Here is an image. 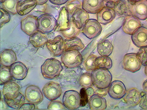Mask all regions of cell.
<instances>
[{"mask_svg":"<svg viewBox=\"0 0 147 110\" xmlns=\"http://www.w3.org/2000/svg\"><path fill=\"white\" fill-rule=\"evenodd\" d=\"M63 69L61 62L53 58L47 59L41 66L42 75L47 79L52 80L57 78Z\"/></svg>","mask_w":147,"mask_h":110,"instance_id":"6da1fadb","label":"cell"},{"mask_svg":"<svg viewBox=\"0 0 147 110\" xmlns=\"http://www.w3.org/2000/svg\"><path fill=\"white\" fill-rule=\"evenodd\" d=\"M93 86L98 89L107 88L112 80V76L108 69L96 68L91 73Z\"/></svg>","mask_w":147,"mask_h":110,"instance_id":"7a4b0ae2","label":"cell"},{"mask_svg":"<svg viewBox=\"0 0 147 110\" xmlns=\"http://www.w3.org/2000/svg\"><path fill=\"white\" fill-rule=\"evenodd\" d=\"M61 60L64 66L67 68H76L82 64L83 57L78 50L65 51L61 56Z\"/></svg>","mask_w":147,"mask_h":110,"instance_id":"3957f363","label":"cell"},{"mask_svg":"<svg viewBox=\"0 0 147 110\" xmlns=\"http://www.w3.org/2000/svg\"><path fill=\"white\" fill-rule=\"evenodd\" d=\"M56 18L52 14H42L38 17V31L44 34L50 33L56 28Z\"/></svg>","mask_w":147,"mask_h":110,"instance_id":"277c9868","label":"cell"},{"mask_svg":"<svg viewBox=\"0 0 147 110\" xmlns=\"http://www.w3.org/2000/svg\"><path fill=\"white\" fill-rule=\"evenodd\" d=\"M63 103L64 107L69 110L78 109L81 106L80 94L74 90H69L64 93Z\"/></svg>","mask_w":147,"mask_h":110,"instance_id":"5b68a950","label":"cell"},{"mask_svg":"<svg viewBox=\"0 0 147 110\" xmlns=\"http://www.w3.org/2000/svg\"><path fill=\"white\" fill-rule=\"evenodd\" d=\"M82 33L90 39H94L99 36L102 31L100 23L96 19H90L83 27Z\"/></svg>","mask_w":147,"mask_h":110,"instance_id":"8992f818","label":"cell"},{"mask_svg":"<svg viewBox=\"0 0 147 110\" xmlns=\"http://www.w3.org/2000/svg\"><path fill=\"white\" fill-rule=\"evenodd\" d=\"M142 65V64L138 58L136 53L127 54L123 58V68L127 71L136 73L140 70Z\"/></svg>","mask_w":147,"mask_h":110,"instance_id":"52a82bcc","label":"cell"},{"mask_svg":"<svg viewBox=\"0 0 147 110\" xmlns=\"http://www.w3.org/2000/svg\"><path fill=\"white\" fill-rule=\"evenodd\" d=\"M38 17L28 15L21 21V28L24 32L30 36L38 32Z\"/></svg>","mask_w":147,"mask_h":110,"instance_id":"ba28073f","label":"cell"},{"mask_svg":"<svg viewBox=\"0 0 147 110\" xmlns=\"http://www.w3.org/2000/svg\"><path fill=\"white\" fill-rule=\"evenodd\" d=\"M42 91L45 97L50 101L58 99L62 93V89L60 85L53 81L46 84L43 87Z\"/></svg>","mask_w":147,"mask_h":110,"instance_id":"9c48e42d","label":"cell"},{"mask_svg":"<svg viewBox=\"0 0 147 110\" xmlns=\"http://www.w3.org/2000/svg\"><path fill=\"white\" fill-rule=\"evenodd\" d=\"M107 91L110 97L117 100L122 99L126 94L127 91L124 83L118 80L111 82Z\"/></svg>","mask_w":147,"mask_h":110,"instance_id":"30bf717a","label":"cell"},{"mask_svg":"<svg viewBox=\"0 0 147 110\" xmlns=\"http://www.w3.org/2000/svg\"><path fill=\"white\" fill-rule=\"evenodd\" d=\"M46 45L54 57L61 56L64 50V40L60 35L55 37L53 39L48 40Z\"/></svg>","mask_w":147,"mask_h":110,"instance_id":"8fae6325","label":"cell"},{"mask_svg":"<svg viewBox=\"0 0 147 110\" xmlns=\"http://www.w3.org/2000/svg\"><path fill=\"white\" fill-rule=\"evenodd\" d=\"M70 18L69 14L65 6L60 9L58 17L56 21V26L55 32H61L69 30L70 28Z\"/></svg>","mask_w":147,"mask_h":110,"instance_id":"7c38bea8","label":"cell"},{"mask_svg":"<svg viewBox=\"0 0 147 110\" xmlns=\"http://www.w3.org/2000/svg\"><path fill=\"white\" fill-rule=\"evenodd\" d=\"M25 94L27 101L37 105L41 103L44 99L41 90L35 85H31L28 86L26 88Z\"/></svg>","mask_w":147,"mask_h":110,"instance_id":"4fadbf2b","label":"cell"},{"mask_svg":"<svg viewBox=\"0 0 147 110\" xmlns=\"http://www.w3.org/2000/svg\"><path fill=\"white\" fill-rule=\"evenodd\" d=\"M71 15L70 18L74 24L78 29L82 28L90 19L89 13L81 8L76 9Z\"/></svg>","mask_w":147,"mask_h":110,"instance_id":"5bb4252c","label":"cell"},{"mask_svg":"<svg viewBox=\"0 0 147 110\" xmlns=\"http://www.w3.org/2000/svg\"><path fill=\"white\" fill-rule=\"evenodd\" d=\"M115 13L113 8L104 6L97 13V20L101 24L107 25L113 21Z\"/></svg>","mask_w":147,"mask_h":110,"instance_id":"9a60e30c","label":"cell"},{"mask_svg":"<svg viewBox=\"0 0 147 110\" xmlns=\"http://www.w3.org/2000/svg\"><path fill=\"white\" fill-rule=\"evenodd\" d=\"M131 39L137 48L147 47V28L141 26L137 29L132 35Z\"/></svg>","mask_w":147,"mask_h":110,"instance_id":"2e32d148","label":"cell"},{"mask_svg":"<svg viewBox=\"0 0 147 110\" xmlns=\"http://www.w3.org/2000/svg\"><path fill=\"white\" fill-rule=\"evenodd\" d=\"M20 88L19 85L14 82H9L4 85L2 89L4 99H16L20 93Z\"/></svg>","mask_w":147,"mask_h":110,"instance_id":"e0dca14e","label":"cell"},{"mask_svg":"<svg viewBox=\"0 0 147 110\" xmlns=\"http://www.w3.org/2000/svg\"><path fill=\"white\" fill-rule=\"evenodd\" d=\"M10 70L13 78L18 80L24 79L27 76L28 72L27 67L20 61L12 64L10 66Z\"/></svg>","mask_w":147,"mask_h":110,"instance_id":"ac0fdd59","label":"cell"},{"mask_svg":"<svg viewBox=\"0 0 147 110\" xmlns=\"http://www.w3.org/2000/svg\"><path fill=\"white\" fill-rule=\"evenodd\" d=\"M141 26L140 19L132 15L126 17L123 23L122 29L125 33L132 35L137 29Z\"/></svg>","mask_w":147,"mask_h":110,"instance_id":"d6986e66","label":"cell"},{"mask_svg":"<svg viewBox=\"0 0 147 110\" xmlns=\"http://www.w3.org/2000/svg\"><path fill=\"white\" fill-rule=\"evenodd\" d=\"M132 14L140 20L147 19V0H140L132 5Z\"/></svg>","mask_w":147,"mask_h":110,"instance_id":"ffe728a7","label":"cell"},{"mask_svg":"<svg viewBox=\"0 0 147 110\" xmlns=\"http://www.w3.org/2000/svg\"><path fill=\"white\" fill-rule=\"evenodd\" d=\"M38 5L36 0H20L17 5V13L21 16L27 15Z\"/></svg>","mask_w":147,"mask_h":110,"instance_id":"44dd1931","label":"cell"},{"mask_svg":"<svg viewBox=\"0 0 147 110\" xmlns=\"http://www.w3.org/2000/svg\"><path fill=\"white\" fill-rule=\"evenodd\" d=\"M105 0H82V8L90 14H97L105 6Z\"/></svg>","mask_w":147,"mask_h":110,"instance_id":"7402d4cb","label":"cell"},{"mask_svg":"<svg viewBox=\"0 0 147 110\" xmlns=\"http://www.w3.org/2000/svg\"><path fill=\"white\" fill-rule=\"evenodd\" d=\"M141 98L140 91L136 88H132L127 91L124 100L129 107H134L140 104Z\"/></svg>","mask_w":147,"mask_h":110,"instance_id":"603a6c76","label":"cell"},{"mask_svg":"<svg viewBox=\"0 0 147 110\" xmlns=\"http://www.w3.org/2000/svg\"><path fill=\"white\" fill-rule=\"evenodd\" d=\"M132 5L125 0H120L115 3L113 9L118 16L127 17L132 15Z\"/></svg>","mask_w":147,"mask_h":110,"instance_id":"cb8c5ba5","label":"cell"},{"mask_svg":"<svg viewBox=\"0 0 147 110\" xmlns=\"http://www.w3.org/2000/svg\"><path fill=\"white\" fill-rule=\"evenodd\" d=\"M89 107L93 110H103L106 109L107 107V101L103 97L97 94H94L89 99Z\"/></svg>","mask_w":147,"mask_h":110,"instance_id":"d4e9b609","label":"cell"},{"mask_svg":"<svg viewBox=\"0 0 147 110\" xmlns=\"http://www.w3.org/2000/svg\"><path fill=\"white\" fill-rule=\"evenodd\" d=\"M17 60L16 54L12 50L6 49L1 52V64L3 66L10 67Z\"/></svg>","mask_w":147,"mask_h":110,"instance_id":"484cf974","label":"cell"},{"mask_svg":"<svg viewBox=\"0 0 147 110\" xmlns=\"http://www.w3.org/2000/svg\"><path fill=\"white\" fill-rule=\"evenodd\" d=\"M82 40L77 37L66 38L64 40V50H80L84 48Z\"/></svg>","mask_w":147,"mask_h":110,"instance_id":"4316f807","label":"cell"},{"mask_svg":"<svg viewBox=\"0 0 147 110\" xmlns=\"http://www.w3.org/2000/svg\"><path fill=\"white\" fill-rule=\"evenodd\" d=\"M114 47L111 40L104 39L100 42L97 46V51L101 56L109 57L113 50Z\"/></svg>","mask_w":147,"mask_h":110,"instance_id":"83f0119b","label":"cell"},{"mask_svg":"<svg viewBox=\"0 0 147 110\" xmlns=\"http://www.w3.org/2000/svg\"><path fill=\"white\" fill-rule=\"evenodd\" d=\"M48 41V38L45 34L38 32L30 36L29 42L35 48H43Z\"/></svg>","mask_w":147,"mask_h":110,"instance_id":"f1b7e54d","label":"cell"},{"mask_svg":"<svg viewBox=\"0 0 147 110\" xmlns=\"http://www.w3.org/2000/svg\"><path fill=\"white\" fill-rule=\"evenodd\" d=\"M113 61L110 57H97L94 62L95 69L100 68L110 69L113 66Z\"/></svg>","mask_w":147,"mask_h":110,"instance_id":"f546056e","label":"cell"},{"mask_svg":"<svg viewBox=\"0 0 147 110\" xmlns=\"http://www.w3.org/2000/svg\"><path fill=\"white\" fill-rule=\"evenodd\" d=\"M6 104L10 108L19 109L26 102L25 97L22 93L16 99H4Z\"/></svg>","mask_w":147,"mask_h":110,"instance_id":"4dcf8cb0","label":"cell"},{"mask_svg":"<svg viewBox=\"0 0 147 110\" xmlns=\"http://www.w3.org/2000/svg\"><path fill=\"white\" fill-rule=\"evenodd\" d=\"M19 0H6L5 2L1 3L3 8L7 10L10 13L15 15L18 13L17 6Z\"/></svg>","mask_w":147,"mask_h":110,"instance_id":"1f68e13d","label":"cell"},{"mask_svg":"<svg viewBox=\"0 0 147 110\" xmlns=\"http://www.w3.org/2000/svg\"><path fill=\"white\" fill-rule=\"evenodd\" d=\"M70 28L67 31L60 32L63 36L65 38H71L77 37L79 34L81 32V29L77 28L70 18Z\"/></svg>","mask_w":147,"mask_h":110,"instance_id":"d6a6232c","label":"cell"},{"mask_svg":"<svg viewBox=\"0 0 147 110\" xmlns=\"http://www.w3.org/2000/svg\"><path fill=\"white\" fill-rule=\"evenodd\" d=\"M11 74L10 73V68L9 67L1 65V85H4L6 82L11 79Z\"/></svg>","mask_w":147,"mask_h":110,"instance_id":"836d02e7","label":"cell"},{"mask_svg":"<svg viewBox=\"0 0 147 110\" xmlns=\"http://www.w3.org/2000/svg\"><path fill=\"white\" fill-rule=\"evenodd\" d=\"M82 7V3L80 0H69L66 3L65 7L69 15H72L76 9Z\"/></svg>","mask_w":147,"mask_h":110,"instance_id":"e575fe53","label":"cell"},{"mask_svg":"<svg viewBox=\"0 0 147 110\" xmlns=\"http://www.w3.org/2000/svg\"><path fill=\"white\" fill-rule=\"evenodd\" d=\"M80 85L84 88H87L91 87L93 84L91 79V73H85L80 77L79 79Z\"/></svg>","mask_w":147,"mask_h":110,"instance_id":"d590c367","label":"cell"},{"mask_svg":"<svg viewBox=\"0 0 147 110\" xmlns=\"http://www.w3.org/2000/svg\"><path fill=\"white\" fill-rule=\"evenodd\" d=\"M97 57L95 55L91 54L85 59L84 62V65L87 71H92L95 69L94 62Z\"/></svg>","mask_w":147,"mask_h":110,"instance_id":"8d00e7d4","label":"cell"},{"mask_svg":"<svg viewBox=\"0 0 147 110\" xmlns=\"http://www.w3.org/2000/svg\"><path fill=\"white\" fill-rule=\"evenodd\" d=\"M137 56L142 65H147V47L140 48L137 53Z\"/></svg>","mask_w":147,"mask_h":110,"instance_id":"74e56055","label":"cell"},{"mask_svg":"<svg viewBox=\"0 0 147 110\" xmlns=\"http://www.w3.org/2000/svg\"><path fill=\"white\" fill-rule=\"evenodd\" d=\"M10 15L8 11L3 8L1 9V28L7 23L10 20Z\"/></svg>","mask_w":147,"mask_h":110,"instance_id":"f35d334b","label":"cell"},{"mask_svg":"<svg viewBox=\"0 0 147 110\" xmlns=\"http://www.w3.org/2000/svg\"><path fill=\"white\" fill-rule=\"evenodd\" d=\"M48 109L50 110L65 109V107L60 101L57 100L51 101L48 104Z\"/></svg>","mask_w":147,"mask_h":110,"instance_id":"ab89813d","label":"cell"},{"mask_svg":"<svg viewBox=\"0 0 147 110\" xmlns=\"http://www.w3.org/2000/svg\"><path fill=\"white\" fill-rule=\"evenodd\" d=\"M34 104L32 103H24L21 107L20 110H35V107Z\"/></svg>","mask_w":147,"mask_h":110,"instance_id":"60d3db41","label":"cell"},{"mask_svg":"<svg viewBox=\"0 0 147 110\" xmlns=\"http://www.w3.org/2000/svg\"><path fill=\"white\" fill-rule=\"evenodd\" d=\"M107 89H98L95 90L94 94H97L102 97L105 96L108 93Z\"/></svg>","mask_w":147,"mask_h":110,"instance_id":"b9f144b4","label":"cell"},{"mask_svg":"<svg viewBox=\"0 0 147 110\" xmlns=\"http://www.w3.org/2000/svg\"><path fill=\"white\" fill-rule=\"evenodd\" d=\"M49 1L52 4L56 5V6H61L66 3L69 0H49Z\"/></svg>","mask_w":147,"mask_h":110,"instance_id":"7bdbcfd3","label":"cell"},{"mask_svg":"<svg viewBox=\"0 0 147 110\" xmlns=\"http://www.w3.org/2000/svg\"><path fill=\"white\" fill-rule=\"evenodd\" d=\"M85 92H86V95L89 97H91L92 95H94V92H95L94 89L90 87L87 88L85 90Z\"/></svg>","mask_w":147,"mask_h":110,"instance_id":"ee69618b","label":"cell"},{"mask_svg":"<svg viewBox=\"0 0 147 110\" xmlns=\"http://www.w3.org/2000/svg\"><path fill=\"white\" fill-rule=\"evenodd\" d=\"M49 0H36L38 2V5H43L45 4Z\"/></svg>","mask_w":147,"mask_h":110,"instance_id":"f6af8a7d","label":"cell"},{"mask_svg":"<svg viewBox=\"0 0 147 110\" xmlns=\"http://www.w3.org/2000/svg\"><path fill=\"white\" fill-rule=\"evenodd\" d=\"M143 89L147 94V79L145 81L143 84Z\"/></svg>","mask_w":147,"mask_h":110,"instance_id":"bcb514c9","label":"cell"},{"mask_svg":"<svg viewBox=\"0 0 147 110\" xmlns=\"http://www.w3.org/2000/svg\"><path fill=\"white\" fill-rule=\"evenodd\" d=\"M120 0H105V2L110 3H116Z\"/></svg>","mask_w":147,"mask_h":110,"instance_id":"7dc6e473","label":"cell"},{"mask_svg":"<svg viewBox=\"0 0 147 110\" xmlns=\"http://www.w3.org/2000/svg\"><path fill=\"white\" fill-rule=\"evenodd\" d=\"M128 2H129L131 4L133 5L134 3H136V2H138L140 0H127Z\"/></svg>","mask_w":147,"mask_h":110,"instance_id":"c3c4849f","label":"cell"},{"mask_svg":"<svg viewBox=\"0 0 147 110\" xmlns=\"http://www.w3.org/2000/svg\"><path fill=\"white\" fill-rule=\"evenodd\" d=\"M145 73L146 75L147 76V65L145 66Z\"/></svg>","mask_w":147,"mask_h":110,"instance_id":"681fc988","label":"cell"},{"mask_svg":"<svg viewBox=\"0 0 147 110\" xmlns=\"http://www.w3.org/2000/svg\"><path fill=\"white\" fill-rule=\"evenodd\" d=\"M6 0H1V3H3L4 2H5V1H6Z\"/></svg>","mask_w":147,"mask_h":110,"instance_id":"f907efd6","label":"cell"}]
</instances>
